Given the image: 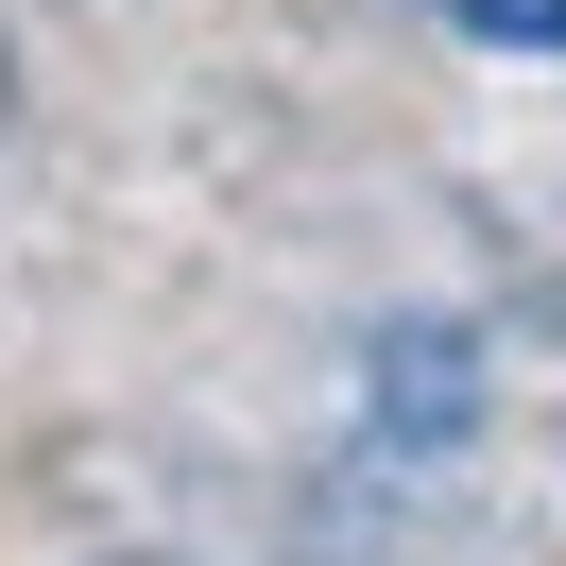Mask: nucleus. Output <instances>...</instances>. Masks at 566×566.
Listing matches in <instances>:
<instances>
[{
  "instance_id": "1",
  "label": "nucleus",
  "mask_w": 566,
  "mask_h": 566,
  "mask_svg": "<svg viewBox=\"0 0 566 566\" xmlns=\"http://www.w3.org/2000/svg\"><path fill=\"white\" fill-rule=\"evenodd\" d=\"M447 35H481V52H549L566 70V0H429Z\"/></svg>"
}]
</instances>
